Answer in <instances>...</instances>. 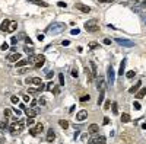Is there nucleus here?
Here are the masks:
<instances>
[{
    "label": "nucleus",
    "instance_id": "obj_52",
    "mask_svg": "<svg viewBox=\"0 0 146 144\" xmlns=\"http://www.w3.org/2000/svg\"><path fill=\"white\" fill-rule=\"evenodd\" d=\"M104 44H105V45H110V44H111V39H108V38H105V39H104Z\"/></svg>",
    "mask_w": 146,
    "mask_h": 144
},
{
    "label": "nucleus",
    "instance_id": "obj_10",
    "mask_svg": "<svg viewBox=\"0 0 146 144\" xmlns=\"http://www.w3.org/2000/svg\"><path fill=\"white\" fill-rule=\"evenodd\" d=\"M54 140H56V133H54L53 128H50V130L47 131V141H48V143H53Z\"/></svg>",
    "mask_w": 146,
    "mask_h": 144
},
{
    "label": "nucleus",
    "instance_id": "obj_53",
    "mask_svg": "<svg viewBox=\"0 0 146 144\" xmlns=\"http://www.w3.org/2000/svg\"><path fill=\"white\" fill-rule=\"evenodd\" d=\"M53 76H54V73H53V71H48V73H47V79H51Z\"/></svg>",
    "mask_w": 146,
    "mask_h": 144
},
{
    "label": "nucleus",
    "instance_id": "obj_25",
    "mask_svg": "<svg viewBox=\"0 0 146 144\" xmlns=\"http://www.w3.org/2000/svg\"><path fill=\"white\" fill-rule=\"evenodd\" d=\"M26 64H29V61H28V60H19V61L16 63L18 67H24V66H26Z\"/></svg>",
    "mask_w": 146,
    "mask_h": 144
},
{
    "label": "nucleus",
    "instance_id": "obj_18",
    "mask_svg": "<svg viewBox=\"0 0 146 144\" xmlns=\"http://www.w3.org/2000/svg\"><path fill=\"white\" fill-rule=\"evenodd\" d=\"M126 63H127V60H126V58L121 61L120 68H118V74H120V76H123V73H124V70H126Z\"/></svg>",
    "mask_w": 146,
    "mask_h": 144
},
{
    "label": "nucleus",
    "instance_id": "obj_11",
    "mask_svg": "<svg viewBox=\"0 0 146 144\" xmlns=\"http://www.w3.org/2000/svg\"><path fill=\"white\" fill-rule=\"evenodd\" d=\"M91 144H105V137L99 136V137H95L91 140Z\"/></svg>",
    "mask_w": 146,
    "mask_h": 144
},
{
    "label": "nucleus",
    "instance_id": "obj_24",
    "mask_svg": "<svg viewBox=\"0 0 146 144\" xmlns=\"http://www.w3.org/2000/svg\"><path fill=\"white\" fill-rule=\"evenodd\" d=\"M6 128H8V119L0 122V131H2V133H3V131H6Z\"/></svg>",
    "mask_w": 146,
    "mask_h": 144
},
{
    "label": "nucleus",
    "instance_id": "obj_6",
    "mask_svg": "<svg viewBox=\"0 0 146 144\" xmlns=\"http://www.w3.org/2000/svg\"><path fill=\"white\" fill-rule=\"evenodd\" d=\"M115 41H117V42L120 44V45H123V47H134V42H133V41H129V39H123V38H117Z\"/></svg>",
    "mask_w": 146,
    "mask_h": 144
},
{
    "label": "nucleus",
    "instance_id": "obj_61",
    "mask_svg": "<svg viewBox=\"0 0 146 144\" xmlns=\"http://www.w3.org/2000/svg\"><path fill=\"white\" fill-rule=\"evenodd\" d=\"M99 1H101V3H107V1H108V0H99Z\"/></svg>",
    "mask_w": 146,
    "mask_h": 144
},
{
    "label": "nucleus",
    "instance_id": "obj_49",
    "mask_svg": "<svg viewBox=\"0 0 146 144\" xmlns=\"http://www.w3.org/2000/svg\"><path fill=\"white\" fill-rule=\"evenodd\" d=\"M25 51L28 52V54H31V55L34 54V50H32V48H28V47H26V48H25Z\"/></svg>",
    "mask_w": 146,
    "mask_h": 144
},
{
    "label": "nucleus",
    "instance_id": "obj_30",
    "mask_svg": "<svg viewBox=\"0 0 146 144\" xmlns=\"http://www.w3.org/2000/svg\"><path fill=\"white\" fill-rule=\"evenodd\" d=\"M59 82H60V86H64V76L59 73Z\"/></svg>",
    "mask_w": 146,
    "mask_h": 144
},
{
    "label": "nucleus",
    "instance_id": "obj_32",
    "mask_svg": "<svg viewBox=\"0 0 146 144\" xmlns=\"http://www.w3.org/2000/svg\"><path fill=\"white\" fill-rule=\"evenodd\" d=\"M133 108H134L136 111H140V109H142V106H140V103H139V102H133Z\"/></svg>",
    "mask_w": 146,
    "mask_h": 144
},
{
    "label": "nucleus",
    "instance_id": "obj_40",
    "mask_svg": "<svg viewBox=\"0 0 146 144\" xmlns=\"http://www.w3.org/2000/svg\"><path fill=\"white\" fill-rule=\"evenodd\" d=\"M16 42H18V36H12V39H10V44H12V45H16Z\"/></svg>",
    "mask_w": 146,
    "mask_h": 144
},
{
    "label": "nucleus",
    "instance_id": "obj_34",
    "mask_svg": "<svg viewBox=\"0 0 146 144\" xmlns=\"http://www.w3.org/2000/svg\"><path fill=\"white\" fill-rule=\"evenodd\" d=\"M35 122V119L34 118H31V117H28V119H26V125H32Z\"/></svg>",
    "mask_w": 146,
    "mask_h": 144
},
{
    "label": "nucleus",
    "instance_id": "obj_33",
    "mask_svg": "<svg viewBox=\"0 0 146 144\" xmlns=\"http://www.w3.org/2000/svg\"><path fill=\"white\" fill-rule=\"evenodd\" d=\"M134 74H136V73H134V70H130V71H127V74H126V76L129 77V79H133Z\"/></svg>",
    "mask_w": 146,
    "mask_h": 144
},
{
    "label": "nucleus",
    "instance_id": "obj_4",
    "mask_svg": "<svg viewBox=\"0 0 146 144\" xmlns=\"http://www.w3.org/2000/svg\"><path fill=\"white\" fill-rule=\"evenodd\" d=\"M35 57H37V61H35L34 67H37V68L43 67V66H44V63H45V57H44L43 54H38V55H35Z\"/></svg>",
    "mask_w": 146,
    "mask_h": 144
},
{
    "label": "nucleus",
    "instance_id": "obj_14",
    "mask_svg": "<svg viewBox=\"0 0 146 144\" xmlns=\"http://www.w3.org/2000/svg\"><path fill=\"white\" fill-rule=\"evenodd\" d=\"M99 131V127L96 125V124H91L89 127H88V133H91V134H95V133H98Z\"/></svg>",
    "mask_w": 146,
    "mask_h": 144
},
{
    "label": "nucleus",
    "instance_id": "obj_7",
    "mask_svg": "<svg viewBox=\"0 0 146 144\" xmlns=\"http://www.w3.org/2000/svg\"><path fill=\"white\" fill-rule=\"evenodd\" d=\"M88 118V112H86L85 109L79 111L76 114V121H79V122H82V121H85V119Z\"/></svg>",
    "mask_w": 146,
    "mask_h": 144
},
{
    "label": "nucleus",
    "instance_id": "obj_31",
    "mask_svg": "<svg viewBox=\"0 0 146 144\" xmlns=\"http://www.w3.org/2000/svg\"><path fill=\"white\" fill-rule=\"evenodd\" d=\"M89 102L91 101V96H89V95H83V96H82V98H80V102Z\"/></svg>",
    "mask_w": 146,
    "mask_h": 144
},
{
    "label": "nucleus",
    "instance_id": "obj_29",
    "mask_svg": "<svg viewBox=\"0 0 146 144\" xmlns=\"http://www.w3.org/2000/svg\"><path fill=\"white\" fill-rule=\"evenodd\" d=\"M91 68H92V73H94V76H96V64H95L94 61H91Z\"/></svg>",
    "mask_w": 146,
    "mask_h": 144
},
{
    "label": "nucleus",
    "instance_id": "obj_56",
    "mask_svg": "<svg viewBox=\"0 0 146 144\" xmlns=\"http://www.w3.org/2000/svg\"><path fill=\"white\" fill-rule=\"evenodd\" d=\"M38 102H40L41 105H45V99H44V98H41V99H40V101H38Z\"/></svg>",
    "mask_w": 146,
    "mask_h": 144
},
{
    "label": "nucleus",
    "instance_id": "obj_48",
    "mask_svg": "<svg viewBox=\"0 0 146 144\" xmlns=\"http://www.w3.org/2000/svg\"><path fill=\"white\" fill-rule=\"evenodd\" d=\"M102 122H104V125H108V124H110V118H108V117H105Z\"/></svg>",
    "mask_w": 146,
    "mask_h": 144
},
{
    "label": "nucleus",
    "instance_id": "obj_46",
    "mask_svg": "<svg viewBox=\"0 0 146 144\" xmlns=\"http://www.w3.org/2000/svg\"><path fill=\"white\" fill-rule=\"evenodd\" d=\"M96 47H98V44H96V42H89V48H92V50H94V48H96Z\"/></svg>",
    "mask_w": 146,
    "mask_h": 144
},
{
    "label": "nucleus",
    "instance_id": "obj_20",
    "mask_svg": "<svg viewBox=\"0 0 146 144\" xmlns=\"http://www.w3.org/2000/svg\"><path fill=\"white\" fill-rule=\"evenodd\" d=\"M104 82H105V80H104L102 77L98 79V82H96V89H98V90H104Z\"/></svg>",
    "mask_w": 146,
    "mask_h": 144
},
{
    "label": "nucleus",
    "instance_id": "obj_38",
    "mask_svg": "<svg viewBox=\"0 0 146 144\" xmlns=\"http://www.w3.org/2000/svg\"><path fill=\"white\" fill-rule=\"evenodd\" d=\"M0 48H2L3 51L9 50V44H8V42H3V44H2V47H0Z\"/></svg>",
    "mask_w": 146,
    "mask_h": 144
},
{
    "label": "nucleus",
    "instance_id": "obj_1",
    "mask_svg": "<svg viewBox=\"0 0 146 144\" xmlns=\"http://www.w3.org/2000/svg\"><path fill=\"white\" fill-rule=\"evenodd\" d=\"M64 23H60V22H57V23H51V25L47 28V32L48 34H53V35H56V34H60V32H63L64 31Z\"/></svg>",
    "mask_w": 146,
    "mask_h": 144
},
{
    "label": "nucleus",
    "instance_id": "obj_23",
    "mask_svg": "<svg viewBox=\"0 0 146 144\" xmlns=\"http://www.w3.org/2000/svg\"><path fill=\"white\" fill-rule=\"evenodd\" d=\"M16 28H18V22H10V26H9L8 32H13V31H16Z\"/></svg>",
    "mask_w": 146,
    "mask_h": 144
},
{
    "label": "nucleus",
    "instance_id": "obj_13",
    "mask_svg": "<svg viewBox=\"0 0 146 144\" xmlns=\"http://www.w3.org/2000/svg\"><path fill=\"white\" fill-rule=\"evenodd\" d=\"M28 3H34V4L41 6V7H48V3H45L43 0H28Z\"/></svg>",
    "mask_w": 146,
    "mask_h": 144
},
{
    "label": "nucleus",
    "instance_id": "obj_43",
    "mask_svg": "<svg viewBox=\"0 0 146 144\" xmlns=\"http://www.w3.org/2000/svg\"><path fill=\"white\" fill-rule=\"evenodd\" d=\"M10 114H12V111H10V109H5V117H6V118L10 117Z\"/></svg>",
    "mask_w": 146,
    "mask_h": 144
},
{
    "label": "nucleus",
    "instance_id": "obj_36",
    "mask_svg": "<svg viewBox=\"0 0 146 144\" xmlns=\"http://www.w3.org/2000/svg\"><path fill=\"white\" fill-rule=\"evenodd\" d=\"M29 134L35 137L37 134H38V133H37V128H29Z\"/></svg>",
    "mask_w": 146,
    "mask_h": 144
},
{
    "label": "nucleus",
    "instance_id": "obj_47",
    "mask_svg": "<svg viewBox=\"0 0 146 144\" xmlns=\"http://www.w3.org/2000/svg\"><path fill=\"white\" fill-rule=\"evenodd\" d=\"M26 73V68H19L18 70V74H25Z\"/></svg>",
    "mask_w": 146,
    "mask_h": 144
},
{
    "label": "nucleus",
    "instance_id": "obj_17",
    "mask_svg": "<svg viewBox=\"0 0 146 144\" xmlns=\"http://www.w3.org/2000/svg\"><path fill=\"white\" fill-rule=\"evenodd\" d=\"M140 85H142V82H137V83H136L134 86H131V87H130L129 92H130V93H136L139 89H140Z\"/></svg>",
    "mask_w": 146,
    "mask_h": 144
},
{
    "label": "nucleus",
    "instance_id": "obj_41",
    "mask_svg": "<svg viewBox=\"0 0 146 144\" xmlns=\"http://www.w3.org/2000/svg\"><path fill=\"white\" fill-rule=\"evenodd\" d=\"M53 93H54V95H59V93H60V89H59V86H54V89H53Z\"/></svg>",
    "mask_w": 146,
    "mask_h": 144
},
{
    "label": "nucleus",
    "instance_id": "obj_3",
    "mask_svg": "<svg viewBox=\"0 0 146 144\" xmlns=\"http://www.w3.org/2000/svg\"><path fill=\"white\" fill-rule=\"evenodd\" d=\"M107 79H108V85L110 86L114 85V82H115V71H114V68L111 66L107 68Z\"/></svg>",
    "mask_w": 146,
    "mask_h": 144
},
{
    "label": "nucleus",
    "instance_id": "obj_50",
    "mask_svg": "<svg viewBox=\"0 0 146 144\" xmlns=\"http://www.w3.org/2000/svg\"><path fill=\"white\" fill-rule=\"evenodd\" d=\"M57 4H59L60 7H66V6H67V3H64V1H59Z\"/></svg>",
    "mask_w": 146,
    "mask_h": 144
},
{
    "label": "nucleus",
    "instance_id": "obj_21",
    "mask_svg": "<svg viewBox=\"0 0 146 144\" xmlns=\"http://www.w3.org/2000/svg\"><path fill=\"white\" fill-rule=\"evenodd\" d=\"M59 124H60V127L63 128V130H67V128H69V122H67L66 119H60Z\"/></svg>",
    "mask_w": 146,
    "mask_h": 144
},
{
    "label": "nucleus",
    "instance_id": "obj_26",
    "mask_svg": "<svg viewBox=\"0 0 146 144\" xmlns=\"http://www.w3.org/2000/svg\"><path fill=\"white\" fill-rule=\"evenodd\" d=\"M112 114L114 115L118 114V105H117V102H112Z\"/></svg>",
    "mask_w": 146,
    "mask_h": 144
},
{
    "label": "nucleus",
    "instance_id": "obj_16",
    "mask_svg": "<svg viewBox=\"0 0 146 144\" xmlns=\"http://www.w3.org/2000/svg\"><path fill=\"white\" fill-rule=\"evenodd\" d=\"M25 112H26V115H28V117H31V118H34V117H37V114H38V111L32 109V108H26V109H25Z\"/></svg>",
    "mask_w": 146,
    "mask_h": 144
},
{
    "label": "nucleus",
    "instance_id": "obj_8",
    "mask_svg": "<svg viewBox=\"0 0 146 144\" xmlns=\"http://www.w3.org/2000/svg\"><path fill=\"white\" fill-rule=\"evenodd\" d=\"M76 9L80 10V12H83V13H89V12H91V7L86 6V4H83V3H76Z\"/></svg>",
    "mask_w": 146,
    "mask_h": 144
},
{
    "label": "nucleus",
    "instance_id": "obj_42",
    "mask_svg": "<svg viewBox=\"0 0 146 144\" xmlns=\"http://www.w3.org/2000/svg\"><path fill=\"white\" fill-rule=\"evenodd\" d=\"M110 106H111V102L107 101L105 102V105H104V109H110Z\"/></svg>",
    "mask_w": 146,
    "mask_h": 144
},
{
    "label": "nucleus",
    "instance_id": "obj_55",
    "mask_svg": "<svg viewBox=\"0 0 146 144\" xmlns=\"http://www.w3.org/2000/svg\"><path fill=\"white\" fill-rule=\"evenodd\" d=\"M38 41H44V35H43V34L38 35Z\"/></svg>",
    "mask_w": 146,
    "mask_h": 144
},
{
    "label": "nucleus",
    "instance_id": "obj_9",
    "mask_svg": "<svg viewBox=\"0 0 146 144\" xmlns=\"http://www.w3.org/2000/svg\"><path fill=\"white\" fill-rule=\"evenodd\" d=\"M19 60H21V54H19V52H13V54L8 55V61H12V63H18Z\"/></svg>",
    "mask_w": 146,
    "mask_h": 144
},
{
    "label": "nucleus",
    "instance_id": "obj_44",
    "mask_svg": "<svg viewBox=\"0 0 146 144\" xmlns=\"http://www.w3.org/2000/svg\"><path fill=\"white\" fill-rule=\"evenodd\" d=\"M13 112L16 114V117H21V114H22V111H21V109H18V108H15V109H13Z\"/></svg>",
    "mask_w": 146,
    "mask_h": 144
},
{
    "label": "nucleus",
    "instance_id": "obj_58",
    "mask_svg": "<svg viewBox=\"0 0 146 144\" xmlns=\"http://www.w3.org/2000/svg\"><path fill=\"white\" fill-rule=\"evenodd\" d=\"M75 108H76V106H75V105H73V106H70V109H69V112H70V114H72V112H73V111H75Z\"/></svg>",
    "mask_w": 146,
    "mask_h": 144
},
{
    "label": "nucleus",
    "instance_id": "obj_27",
    "mask_svg": "<svg viewBox=\"0 0 146 144\" xmlns=\"http://www.w3.org/2000/svg\"><path fill=\"white\" fill-rule=\"evenodd\" d=\"M121 121H123V122H129L130 121V115L129 114H123V115H121Z\"/></svg>",
    "mask_w": 146,
    "mask_h": 144
},
{
    "label": "nucleus",
    "instance_id": "obj_35",
    "mask_svg": "<svg viewBox=\"0 0 146 144\" xmlns=\"http://www.w3.org/2000/svg\"><path fill=\"white\" fill-rule=\"evenodd\" d=\"M10 102H12V103H15V105H16L18 102H19V98H18V96H12V98H10Z\"/></svg>",
    "mask_w": 146,
    "mask_h": 144
},
{
    "label": "nucleus",
    "instance_id": "obj_59",
    "mask_svg": "<svg viewBox=\"0 0 146 144\" xmlns=\"http://www.w3.org/2000/svg\"><path fill=\"white\" fill-rule=\"evenodd\" d=\"M26 44H29V45H32V41H31L29 38H26Z\"/></svg>",
    "mask_w": 146,
    "mask_h": 144
},
{
    "label": "nucleus",
    "instance_id": "obj_5",
    "mask_svg": "<svg viewBox=\"0 0 146 144\" xmlns=\"http://www.w3.org/2000/svg\"><path fill=\"white\" fill-rule=\"evenodd\" d=\"M25 82L28 83V85H37V86L43 85V80H41L40 77H28Z\"/></svg>",
    "mask_w": 146,
    "mask_h": 144
},
{
    "label": "nucleus",
    "instance_id": "obj_60",
    "mask_svg": "<svg viewBox=\"0 0 146 144\" xmlns=\"http://www.w3.org/2000/svg\"><path fill=\"white\" fill-rule=\"evenodd\" d=\"M142 128H143V130H146V122H143V124H142Z\"/></svg>",
    "mask_w": 146,
    "mask_h": 144
},
{
    "label": "nucleus",
    "instance_id": "obj_22",
    "mask_svg": "<svg viewBox=\"0 0 146 144\" xmlns=\"http://www.w3.org/2000/svg\"><path fill=\"white\" fill-rule=\"evenodd\" d=\"M104 98H105V92L101 90V92H99V96H98V105H101L104 102Z\"/></svg>",
    "mask_w": 146,
    "mask_h": 144
},
{
    "label": "nucleus",
    "instance_id": "obj_12",
    "mask_svg": "<svg viewBox=\"0 0 146 144\" xmlns=\"http://www.w3.org/2000/svg\"><path fill=\"white\" fill-rule=\"evenodd\" d=\"M9 26H10V20H9V19H5V20L2 22V25H0V29H2L3 32H8Z\"/></svg>",
    "mask_w": 146,
    "mask_h": 144
},
{
    "label": "nucleus",
    "instance_id": "obj_63",
    "mask_svg": "<svg viewBox=\"0 0 146 144\" xmlns=\"http://www.w3.org/2000/svg\"><path fill=\"white\" fill-rule=\"evenodd\" d=\"M134 1H140V0H134Z\"/></svg>",
    "mask_w": 146,
    "mask_h": 144
},
{
    "label": "nucleus",
    "instance_id": "obj_62",
    "mask_svg": "<svg viewBox=\"0 0 146 144\" xmlns=\"http://www.w3.org/2000/svg\"><path fill=\"white\" fill-rule=\"evenodd\" d=\"M108 1H110V3H112V1H114V0H108Z\"/></svg>",
    "mask_w": 146,
    "mask_h": 144
},
{
    "label": "nucleus",
    "instance_id": "obj_2",
    "mask_svg": "<svg viewBox=\"0 0 146 144\" xmlns=\"http://www.w3.org/2000/svg\"><path fill=\"white\" fill-rule=\"evenodd\" d=\"M85 29L88 32H98L99 31V25H98L96 19H91V20L85 22Z\"/></svg>",
    "mask_w": 146,
    "mask_h": 144
},
{
    "label": "nucleus",
    "instance_id": "obj_28",
    "mask_svg": "<svg viewBox=\"0 0 146 144\" xmlns=\"http://www.w3.org/2000/svg\"><path fill=\"white\" fill-rule=\"evenodd\" d=\"M53 89H54V83H53V82L47 83V86H45V90H51V92H53Z\"/></svg>",
    "mask_w": 146,
    "mask_h": 144
},
{
    "label": "nucleus",
    "instance_id": "obj_15",
    "mask_svg": "<svg viewBox=\"0 0 146 144\" xmlns=\"http://www.w3.org/2000/svg\"><path fill=\"white\" fill-rule=\"evenodd\" d=\"M146 96V87H142L140 90L136 92V99H142V98H145Z\"/></svg>",
    "mask_w": 146,
    "mask_h": 144
},
{
    "label": "nucleus",
    "instance_id": "obj_39",
    "mask_svg": "<svg viewBox=\"0 0 146 144\" xmlns=\"http://www.w3.org/2000/svg\"><path fill=\"white\" fill-rule=\"evenodd\" d=\"M77 74H79V73H77V68L73 67V68H72V76H73V77H77Z\"/></svg>",
    "mask_w": 146,
    "mask_h": 144
},
{
    "label": "nucleus",
    "instance_id": "obj_54",
    "mask_svg": "<svg viewBox=\"0 0 146 144\" xmlns=\"http://www.w3.org/2000/svg\"><path fill=\"white\" fill-rule=\"evenodd\" d=\"M29 101H31V98L26 96V95H24V102H29Z\"/></svg>",
    "mask_w": 146,
    "mask_h": 144
},
{
    "label": "nucleus",
    "instance_id": "obj_57",
    "mask_svg": "<svg viewBox=\"0 0 146 144\" xmlns=\"http://www.w3.org/2000/svg\"><path fill=\"white\" fill-rule=\"evenodd\" d=\"M140 6H142V7H146V0H143V1L140 3Z\"/></svg>",
    "mask_w": 146,
    "mask_h": 144
},
{
    "label": "nucleus",
    "instance_id": "obj_37",
    "mask_svg": "<svg viewBox=\"0 0 146 144\" xmlns=\"http://www.w3.org/2000/svg\"><path fill=\"white\" fill-rule=\"evenodd\" d=\"M35 128H37V133H41V131L44 130V125H43V124H38Z\"/></svg>",
    "mask_w": 146,
    "mask_h": 144
},
{
    "label": "nucleus",
    "instance_id": "obj_45",
    "mask_svg": "<svg viewBox=\"0 0 146 144\" xmlns=\"http://www.w3.org/2000/svg\"><path fill=\"white\" fill-rule=\"evenodd\" d=\"M69 44H70V41H69V39H64V41H61V45H63V47H67Z\"/></svg>",
    "mask_w": 146,
    "mask_h": 144
},
{
    "label": "nucleus",
    "instance_id": "obj_19",
    "mask_svg": "<svg viewBox=\"0 0 146 144\" xmlns=\"http://www.w3.org/2000/svg\"><path fill=\"white\" fill-rule=\"evenodd\" d=\"M85 73H86V79H88V82H92V79H94V73H92V71H91V70H89V68L86 67L85 68Z\"/></svg>",
    "mask_w": 146,
    "mask_h": 144
},
{
    "label": "nucleus",
    "instance_id": "obj_51",
    "mask_svg": "<svg viewBox=\"0 0 146 144\" xmlns=\"http://www.w3.org/2000/svg\"><path fill=\"white\" fill-rule=\"evenodd\" d=\"M70 34H72V35H77V34H79V29H72V31H70Z\"/></svg>",
    "mask_w": 146,
    "mask_h": 144
},
{
    "label": "nucleus",
    "instance_id": "obj_64",
    "mask_svg": "<svg viewBox=\"0 0 146 144\" xmlns=\"http://www.w3.org/2000/svg\"><path fill=\"white\" fill-rule=\"evenodd\" d=\"M0 144H5V143H0Z\"/></svg>",
    "mask_w": 146,
    "mask_h": 144
}]
</instances>
